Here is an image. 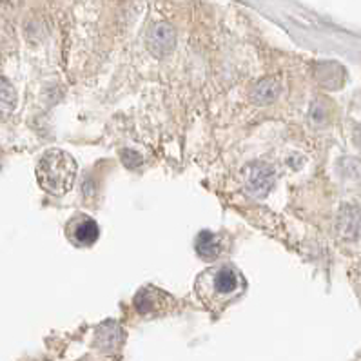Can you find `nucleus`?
I'll list each match as a JSON object with an SVG mask.
<instances>
[{
    "label": "nucleus",
    "mask_w": 361,
    "mask_h": 361,
    "mask_svg": "<svg viewBox=\"0 0 361 361\" xmlns=\"http://www.w3.org/2000/svg\"><path fill=\"white\" fill-rule=\"evenodd\" d=\"M195 289L201 303L220 314L245 292L247 282L232 263H218L198 276Z\"/></svg>",
    "instance_id": "obj_1"
},
{
    "label": "nucleus",
    "mask_w": 361,
    "mask_h": 361,
    "mask_svg": "<svg viewBox=\"0 0 361 361\" xmlns=\"http://www.w3.org/2000/svg\"><path fill=\"white\" fill-rule=\"evenodd\" d=\"M78 165L69 153L62 149L46 151L36 164V180L44 191L64 197L71 191L77 180Z\"/></svg>",
    "instance_id": "obj_2"
},
{
    "label": "nucleus",
    "mask_w": 361,
    "mask_h": 361,
    "mask_svg": "<svg viewBox=\"0 0 361 361\" xmlns=\"http://www.w3.org/2000/svg\"><path fill=\"white\" fill-rule=\"evenodd\" d=\"M243 187L249 197L265 198L274 187V169L263 162H253L243 169Z\"/></svg>",
    "instance_id": "obj_3"
},
{
    "label": "nucleus",
    "mask_w": 361,
    "mask_h": 361,
    "mask_svg": "<svg viewBox=\"0 0 361 361\" xmlns=\"http://www.w3.org/2000/svg\"><path fill=\"white\" fill-rule=\"evenodd\" d=\"M66 236L77 247H91L99 242L100 227L88 214H77L67 223Z\"/></svg>",
    "instance_id": "obj_4"
},
{
    "label": "nucleus",
    "mask_w": 361,
    "mask_h": 361,
    "mask_svg": "<svg viewBox=\"0 0 361 361\" xmlns=\"http://www.w3.org/2000/svg\"><path fill=\"white\" fill-rule=\"evenodd\" d=\"M171 296H167L165 292H162L160 289H156L153 285H145L136 292L133 299V305L136 312L142 316L147 314H156L162 312L165 309V305L171 303Z\"/></svg>",
    "instance_id": "obj_5"
},
{
    "label": "nucleus",
    "mask_w": 361,
    "mask_h": 361,
    "mask_svg": "<svg viewBox=\"0 0 361 361\" xmlns=\"http://www.w3.org/2000/svg\"><path fill=\"white\" fill-rule=\"evenodd\" d=\"M176 46V32L175 27L165 22H158L153 26L147 38V47L155 57H165L169 55Z\"/></svg>",
    "instance_id": "obj_6"
},
{
    "label": "nucleus",
    "mask_w": 361,
    "mask_h": 361,
    "mask_svg": "<svg viewBox=\"0 0 361 361\" xmlns=\"http://www.w3.org/2000/svg\"><path fill=\"white\" fill-rule=\"evenodd\" d=\"M227 243L229 242L225 240V236L220 234V232L201 231L197 238L195 249H197V254L201 260L212 262V260H218L227 251Z\"/></svg>",
    "instance_id": "obj_7"
},
{
    "label": "nucleus",
    "mask_w": 361,
    "mask_h": 361,
    "mask_svg": "<svg viewBox=\"0 0 361 361\" xmlns=\"http://www.w3.org/2000/svg\"><path fill=\"white\" fill-rule=\"evenodd\" d=\"M338 234L345 240H358L361 238V207L358 206H343L338 214Z\"/></svg>",
    "instance_id": "obj_8"
},
{
    "label": "nucleus",
    "mask_w": 361,
    "mask_h": 361,
    "mask_svg": "<svg viewBox=\"0 0 361 361\" xmlns=\"http://www.w3.org/2000/svg\"><path fill=\"white\" fill-rule=\"evenodd\" d=\"M279 91H282L279 80H276V78H263V80L256 82V86L251 91V100L256 105H267V103H273L274 100L278 99Z\"/></svg>",
    "instance_id": "obj_9"
},
{
    "label": "nucleus",
    "mask_w": 361,
    "mask_h": 361,
    "mask_svg": "<svg viewBox=\"0 0 361 361\" xmlns=\"http://www.w3.org/2000/svg\"><path fill=\"white\" fill-rule=\"evenodd\" d=\"M122 340H124L122 329L114 321H108V323L100 325L99 330H97V345L102 351H116Z\"/></svg>",
    "instance_id": "obj_10"
},
{
    "label": "nucleus",
    "mask_w": 361,
    "mask_h": 361,
    "mask_svg": "<svg viewBox=\"0 0 361 361\" xmlns=\"http://www.w3.org/2000/svg\"><path fill=\"white\" fill-rule=\"evenodd\" d=\"M16 105V91L4 77H0V114L11 113Z\"/></svg>",
    "instance_id": "obj_11"
}]
</instances>
